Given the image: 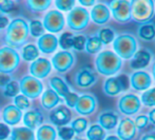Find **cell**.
Instances as JSON below:
<instances>
[{"instance_id": "5bb4252c", "label": "cell", "mask_w": 155, "mask_h": 140, "mask_svg": "<svg viewBox=\"0 0 155 140\" xmlns=\"http://www.w3.org/2000/svg\"><path fill=\"white\" fill-rule=\"evenodd\" d=\"M96 108H97V100H96L95 96L91 95V94H84V95L79 96L78 101L75 106L76 112L80 115H91L95 112Z\"/></svg>"}, {"instance_id": "74e56055", "label": "cell", "mask_w": 155, "mask_h": 140, "mask_svg": "<svg viewBox=\"0 0 155 140\" xmlns=\"http://www.w3.org/2000/svg\"><path fill=\"white\" fill-rule=\"evenodd\" d=\"M140 102L146 106H155V87L143 92V94L141 95Z\"/></svg>"}, {"instance_id": "cb8c5ba5", "label": "cell", "mask_w": 155, "mask_h": 140, "mask_svg": "<svg viewBox=\"0 0 155 140\" xmlns=\"http://www.w3.org/2000/svg\"><path fill=\"white\" fill-rule=\"evenodd\" d=\"M42 114L39 112L38 110H30L23 115V123H25V128L30 129V130H35L38 128L41 123H42Z\"/></svg>"}, {"instance_id": "2e32d148", "label": "cell", "mask_w": 155, "mask_h": 140, "mask_svg": "<svg viewBox=\"0 0 155 140\" xmlns=\"http://www.w3.org/2000/svg\"><path fill=\"white\" fill-rule=\"evenodd\" d=\"M130 85L136 91H147L152 84V78L145 71H136L130 77Z\"/></svg>"}, {"instance_id": "f907efd6", "label": "cell", "mask_w": 155, "mask_h": 140, "mask_svg": "<svg viewBox=\"0 0 155 140\" xmlns=\"http://www.w3.org/2000/svg\"><path fill=\"white\" fill-rule=\"evenodd\" d=\"M140 140H155V132H151L143 135Z\"/></svg>"}, {"instance_id": "7c38bea8", "label": "cell", "mask_w": 155, "mask_h": 140, "mask_svg": "<svg viewBox=\"0 0 155 140\" xmlns=\"http://www.w3.org/2000/svg\"><path fill=\"white\" fill-rule=\"evenodd\" d=\"M75 62V57L70 51H60L56 53L52 58L51 64L59 73L68 72Z\"/></svg>"}, {"instance_id": "db71d44e", "label": "cell", "mask_w": 155, "mask_h": 140, "mask_svg": "<svg viewBox=\"0 0 155 140\" xmlns=\"http://www.w3.org/2000/svg\"><path fill=\"white\" fill-rule=\"evenodd\" d=\"M104 140H120L117 136L115 135H111V136H108L107 138H104Z\"/></svg>"}, {"instance_id": "8fae6325", "label": "cell", "mask_w": 155, "mask_h": 140, "mask_svg": "<svg viewBox=\"0 0 155 140\" xmlns=\"http://www.w3.org/2000/svg\"><path fill=\"white\" fill-rule=\"evenodd\" d=\"M118 110L124 115H135L141 108V102L138 96L127 94L118 100Z\"/></svg>"}, {"instance_id": "3957f363", "label": "cell", "mask_w": 155, "mask_h": 140, "mask_svg": "<svg viewBox=\"0 0 155 140\" xmlns=\"http://www.w3.org/2000/svg\"><path fill=\"white\" fill-rule=\"evenodd\" d=\"M137 41L130 34H121L113 40L114 53L120 59H131L137 52Z\"/></svg>"}, {"instance_id": "6f0895ef", "label": "cell", "mask_w": 155, "mask_h": 140, "mask_svg": "<svg viewBox=\"0 0 155 140\" xmlns=\"http://www.w3.org/2000/svg\"><path fill=\"white\" fill-rule=\"evenodd\" d=\"M0 16H2V13L1 12H0Z\"/></svg>"}, {"instance_id": "d4e9b609", "label": "cell", "mask_w": 155, "mask_h": 140, "mask_svg": "<svg viewBox=\"0 0 155 140\" xmlns=\"http://www.w3.org/2000/svg\"><path fill=\"white\" fill-rule=\"evenodd\" d=\"M60 102V97L52 89H48L41 96V103L45 110H52Z\"/></svg>"}, {"instance_id": "f35d334b", "label": "cell", "mask_w": 155, "mask_h": 140, "mask_svg": "<svg viewBox=\"0 0 155 140\" xmlns=\"http://www.w3.org/2000/svg\"><path fill=\"white\" fill-rule=\"evenodd\" d=\"M20 92L19 90V83L15 80H12L11 82H8V84L4 86L3 94L5 97H16L18 95V93Z\"/></svg>"}, {"instance_id": "52a82bcc", "label": "cell", "mask_w": 155, "mask_h": 140, "mask_svg": "<svg viewBox=\"0 0 155 140\" xmlns=\"http://www.w3.org/2000/svg\"><path fill=\"white\" fill-rule=\"evenodd\" d=\"M108 8L113 15V18L119 23H127L132 20L131 2L127 0H113L109 2Z\"/></svg>"}, {"instance_id": "6da1fadb", "label": "cell", "mask_w": 155, "mask_h": 140, "mask_svg": "<svg viewBox=\"0 0 155 140\" xmlns=\"http://www.w3.org/2000/svg\"><path fill=\"white\" fill-rule=\"evenodd\" d=\"M29 24L23 18H15L8 23L4 41L8 47L19 49L23 47L29 36Z\"/></svg>"}, {"instance_id": "7dc6e473", "label": "cell", "mask_w": 155, "mask_h": 140, "mask_svg": "<svg viewBox=\"0 0 155 140\" xmlns=\"http://www.w3.org/2000/svg\"><path fill=\"white\" fill-rule=\"evenodd\" d=\"M10 134H11V131L8 125L0 122V140H5L10 136Z\"/></svg>"}, {"instance_id": "5b68a950", "label": "cell", "mask_w": 155, "mask_h": 140, "mask_svg": "<svg viewBox=\"0 0 155 140\" xmlns=\"http://www.w3.org/2000/svg\"><path fill=\"white\" fill-rule=\"evenodd\" d=\"M20 63V55L16 50L8 47H0V73L8 74L15 71Z\"/></svg>"}, {"instance_id": "816d5d0a", "label": "cell", "mask_w": 155, "mask_h": 140, "mask_svg": "<svg viewBox=\"0 0 155 140\" xmlns=\"http://www.w3.org/2000/svg\"><path fill=\"white\" fill-rule=\"evenodd\" d=\"M148 119H149V121L151 122L152 124L155 125V109H152V110L150 111L149 116H148Z\"/></svg>"}, {"instance_id": "83f0119b", "label": "cell", "mask_w": 155, "mask_h": 140, "mask_svg": "<svg viewBox=\"0 0 155 140\" xmlns=\"http://www.w3.org/2000/svg\"><path fill=\"white\" fill-rule=\"evenodd\" d=\"M11 140H35V134L25 126L15 128L11 131Z\"/></svg>"}, {"instance_id": "484cf974", "label": "cell", "mask_w": 155, "mask_h": 140, "mask_svg": "<svg viewBox=\"0 0 155 140\" xmlns=\"http://www.w3.org/2000/svg\"><path fill=\"white\" fill-rule=\"evenodd\" d=\"M50 85H51L52 90L57 94L59 97L64 98L68 94L70 93V87L69 85L65 83V81L62 78L58 77V76H54L50 79Z\"/></svg>"}, {"instance_id": "9f6ffc18", "label": "cell", "mask_w": 155, "mask_h": 140, "mask_svg": "<svg viewBox=\"0 0 155 140\" xmlns=\"http://www.w3.org/2000/svg\"><path fill=\"white\" fill-rule=\"evenodd\" d=\"M76 140H86V139H76Z\"/></svg>"}, {"instance_id": "60d3db41", "label": "cell", "mask_w": 155, "mask_h": 140, "mask_svg": "<svg viewBox=\"0 0 155 140\" xmlns=\"http://www.w3.org/2000/svg\"><path fill=\"white\" fill-rule=\"evenodd\" d=\"M87 42V37L84 35H76L73 38V44L72 47L76 51H84V47H86Z\"/></svg>"}, {"instance_id": "f6af8a7d", "label": "cell", "mask_w": 155, "mask_h": 140, "mask_svg": "<svg viewBox=\"0 0 155 140\" xmlns=\"http://www.w3.org/2000/svg\"><path fill=\"white\" fill-rule=\"evenodd\" d=\"M14 2L12 0H0V12L10 13L14 8Z\"/></svg>"}, {"instance_id": "bcb514c9", "label": "cell", "mask_w": 155, "mask_h": 140, "mask_svg": "<svg viewBox=\"0 0 155 140\" xmlns=\"http://www.w3.org/2000/svg\"><path fill=\"white\" fill-rule=\"evenodd\" d=\"M134 123H135L136 129H139V130H141V129H145L146 126L149 124V119H148V116H146V115L137 116L136 119H135V121H134Z\"/></svg>"}, {"instance_id": "d590c367", "label": "cell", "mask_w": 155, "mask_h": 140, "mask_svg": "<svg viewBox=\"0 0 155 140\" xmlns=\"http://www.w3.org/2000/svg\"><path fill=\"white\" fill-rule=\"evenodd\" d=\"M88 120L84 117H79V118H76L75 120H73L71 123V129L74 131V133L76 134H81L82 132L88 129Z\"/></svg>"}, {"instance_id": "4316f807", "label": "cell", "mask_w": 155, "mask_h": 140, "mask_svg": "<svg viewBox=\"0 0 155 140\" xmlns=\"http://www.w3.org/2000/svg\"><path fill=\"white\" fill-rule=\"evenodd\" d=\"M57 131L50 124H43L38 128L36 132V140H55Z\"/></svg>"}, {"instance_id": "4fadbf2b", "label": "cell", "mask_w": 155, "mask_h": 140, "mask_svg": "<svg viewBox=\"0 0 155 140\" xmlns=\"http://www.w3.org/2000/svg\"><path fill=\"white\" fill-rule=\"evenodd\" d=\"M52 71L51 61H49L45 58H37L35 61H33L30 65V73L31 76L37 78V79H43L48 77Z\"/></svg>"}, {"instance_id": "30bf717a", "label": "cell", "mask_w": 155, "mask_h": 140, "mask_svg": "<svg viewBox=\"0 0 155 140\" xmlns=\"http://www.w3.org/2000/svg\"><path fill=\"white\" fill-rule=\"evenodd\" d=\"M64 16L61 12L56 10H52L45 14L43 18L42 25L45 31L50 32V34L58 33L64 27Z\"/></svg>"}, {"instance_id": "ab89813d", "label": "cell", "mask_w": 155, "mask_h": 140, "mask_svg": "<svg viewBox=\"0 0 155 140\" xmlns=\"http://www.w3.org/2000/svg\"><path fill=\"white\" fill-rule=\"evenodd\" d=\"M56 8L59 10V12H71L75 5L74 0H56Z\"/></svg>"}, {"instance_id": "8d00e7d4", "label": "cell", "mask_w": 155, "mask_h": 140, "mask_svg": "<svg viewBox=\"0 0 155 140\" xmlns=\"http://www.w3.org/2000/svg\"><path fill=\"white\" fill-rule=\"evenodd\" d=\"M29 33L33 37H41L45 34V28L42 25V22L39 20H32L29 24Z\"/></svg>"}, {"instance_id": "11a10c76", "label": "cell", "mask_w": 155, "mask_h": 140, "mask_svg": "<svg viewBox=\"0 0 155 140\" xmlns=\"http://www.w3.org/2000/svg\"><path fill=\"white\" fill-rule=\"evenodd\" d=\"M152 75H153V78H154V80H155V62H154L153 67H152Z\"/></svg>"}, {"instance_id": "ffe728a7", "label": "cell", "mask_w": 155, "mask_h": 140, "mask_svg": "<svg viewBox=\"0 0 155 140\" xmlns=\"http://www.w3.org/2000/svg\"><path fill=\"white\" fill-rule=\"evenodd\" d=\"M110 16H111V13L110 10L108 8V6L101 3H98L96 5H94L90 13V17L93 20V22L100 25L108 22L109 19H110Z\"/></svg>"}, {"instance_id": "603a6c76", "label": "cell", "mask_w": 155, "mask_h": 140, "mask_svg": "<svg viewBox=\"0 0 155 140\" xmlns=\"http://www.w3.org/2000/svg\"><path fill=\"white\" fill-rule=\"evenodd\" d=\"M98 124L106 130H113L118 124V116L112 111L102 112L98 117Z\"/></svg>"}, {"instance_id": "e575fe53", "label": "cell", "mask_w": 155, "mask_h": 140, "mask_svg": "<svg viewBox=\"0 0 155 140\" xmlns=\"http://www.w3.org/2000/svg\"><path fill=\"white\" fill-rule=\"evenodd\" d=\"M73 38L74 35L70 32H64L61 34V36L58 38V44L60 47L63 49V51H69L72 49V44H73Z\"/></svg>"}, {"instance_id": "1f68e13d", "label": "cell", "mask_w": 155, "mask_h": 140, "mask_svg": "<svg viewBox=\"0 0 155 140\" xmlns=\"http://www.w3.org/2000/svg\"><path fill=\"white\" fill-rule=\"evenodd\" d=\"M101 47H102V43L97 36H91V37H89V38H87L84 50H86L88 54L98 53V52L101 50Z\"/></svg>"}, {"instance_id": "681fc988", "label": "cell", "mask_w": 155, "mask_h": 140, "mask_svg": "<svg viewBox=\"0 0 155 140\" xmlns=\"http://www.w3.org/2000/svg\"><path fill=\"white\" fill-rule=\"evenodd\" d=\"M8 23H10V21H8V17H5V16H0V30H2V28H6L8 25Z\"/></svg>"}, {"instance_id": "7bdbcfd3", "label": "cell", "mask_w": 155, "mask_h": 140, "mask_svg": "<svg viewBox=\"0 0 155 140\" xmlns=\"http://www.w3.org/2000/svg\"><path fill=\"white\" fill-rule=\"evenodd\" d=\"M14 103L15 106L18 108L20 111L27 110V109L30 108V100L23 95H17L14 98Z\"/></svg>"}, {"instance_id": "d6a6232c", "label": "cell", "mask_w": 155, "mask_h": 140, "mask_svg": "<svg viewBox=\"0 0 155 140\" xmlns=\"http://www.w3.org/2000/svg\"><path fill=\"white\" fill-rule=\"evenodd\" d=\"M51 3V0H29L27 1V6L32 12H43L49 8Z\"/></svg>"}, {"instance_id": "ac0fdd59", "label": "cell", "mask_w": 155, "mask_h": 140, "mask_svg": "<svg viewBox=\"0 0 155 140\" xmlns=\"http://www.w3.org/2000/svg\"><path fill=\"white\" fill-rule=\"evenodd\" d=\"M58 47V38L53 34H43L37 41V47L43 54H52Z\"/></svg>"}, {"instance_id": "d6986e66", "label": "cell", "mask_w": 155, "mask_h": 140, "mask_svg": "<svg viewBox=\"0 0 155 140\" xmlns=\"http://www.w3.org/2000/svg\"><path fill=\"white\" fill-rule=\"evenodd\" d=\"M96 77L95 73L89 67H82L81 70L77 72L75 76V82L79 87H90L96 82Z\"/></svg>"}, {"instance_id": "b9f144b4", "label": "cell", "mask_w": 155, "mask_h": 140, "mask_svg": "<svg viewBox=\"0 0 155 140\" xmlns=\"http://www.w3.org/2000/svg\"><path fill=\"white\" fill-rule=\"evenodd\" d=\"M57 132L58 136L61 140H71L75 135V133L71 129V126H60Z\"/></svg>"}, {"instance_id": "8992f818", "label": "cell", "mask_w": 155, "mask_h": 140, "mask_svg": "<svg viewBox=\"0 0 155 140\" xmlns=\"http://www.w3.org/2000/svg\"><path fill=\"white\" fill-rule=\"evenodd\" d=\"M90 13L82 6H74L67 17L68 27L73 31H82L89 24Z\"/></svg>"}, {"instance_id": "ee69618b", "label": "cell", "mask_w": 155, "mask_h": 140, "mask_svg": "<svg viewBox=\"0 0 155 140\" xmlns=\"http://www.w3.org/2000/svg\"><path fill=\"white\" fill-rule=\"evenodd\" d=\"M78 98H79V96H78L77 94L73 93V92H70L64 97V101H65L67 106H69V108H75L76 103H77V101H78Z\"/></svg>"}, {"instance_id": "f5cc1de1", "label": "cell", "mask_w": 155, "mask_h": 140, "mask_svg": "<svg viewBox=\"0 0 155 140\" xmlns=\"http://www.w3.org/2000/svg\"><path fill=\"white\" fill-rule=\"evenodd\" d=\"M79 3L84 6H92L95 4L94 0H79Z\"/></svg>"}, {"instance_id": "e0dca14e", "label": "cell", "mask_w": 155, "mask_h": 140, "mask_svg": "<svg viewBox=\"0 0 155 140\" xmlns=\"http://www.w3.org/2000/svg\"><path fill=\"white\" fill-rule=\"evenodd\" d=\"M72 119V113L70 111V109L65 106H57L56 109H54L50 114V120L52 123H54L55 125L64 126L65 124H68Z\"/></svg>"}, {"instance_id": "f546056e", "label": "cell", "mask_w": 155, "mask_h": 140, "mask_svg": "<svg viewBox=\"0 0 155 140\" xmlns=\"http://www.w3.org/2000/svg\"><path fill=\"white\" fill-rule=\"evenodd\" d=\"M87 138L89 140H104L106 131L99 124H92L87 131Z\"/></svg>"}, {"instance_id": "4dcf8cb0", "label": "cell", "mask_w": 155, "mask_h": 140, "mask_svg": "<svg viewBox=\"0 0 155 140\" xmlns=\"http://www.w3.org/2000/svg\"><path fill=\"white\" fill-rule=\"evenodd\" d=\"M23 60L25 61H35L39 58V50L35 44H27L23 47L22 54H21Z\"/></svg>"}, {"instance_id": "f1b7e54d", "label": "cell", "mask_w": 155, "mask_h": 140, "mask_svg": "<svg viewBox=\"0 0 155 140\" xmlns=\"http://www.w3.org/2000/svg\"><path fill=\"white\" fill-rule=\"evenodd\" d=\"M137 34L143 40L151 41L155 38V24L151 22L140 24L137 30Z\"/></svg>"}, {"instance_id": "277c9868", "label": "cell", "mask_w": 155, "mask_h": 140, "mask_svg": "<svg viewBox=\"0 0 155 140\" xmlns=\"http://www.w3.org/2000/svg\"><path fill=\"white\" fill-rule=\"evenodd\" d=\"M132 19L137 23H148L154 16L155 3L152 0H136L131 2Z\"/></svg>"}, {"instance_id": "c3c4849f", "label": "cell", "mask_w": 155, "mask_h": 140, "mask_svg": "<svg viewBox=\"0 0 155 140\" xmlns=\"http://www.w3.org/2000/svg\"><path fill=\"white\" fill-rule=\"evenodd\" d=\"M11 76L8 74H3L0 73V87H4L8 82H11Z\"/></svg>"}, {"instance_id": "7a4b0ae2", "label": "cell", "mask_w": 155, "mask_h": 140, "mask_svg": "<svg viewBox=\"0 0 155 140\" xmlns=\"http://www.w3.org/2000/svg\"><path fill=\"white\" fill-rule=\"evenodd\" d=\"M95 67L97 72L101 75L112 76L120 71L123 67V60L114 52L104 51L96 57Z\"/></svg>"}, {"instance_id": "836d02e7", "label": "cell", "mask_w": 155, "mask_h": 140, "mask_svg": "<svg viewBox=\"0 0 155 140\" xmlns=\"http://www.w3.org/2000/svg\"><path fill=\"white\" fill-rule=\"evenodd\" d=\"M97 37L101 41L102 44H109V43L113 42V40L115 39V33L113 31V28H104L99 31Z\"/></svg>"}, {"instance_id": "9c48e42d", "label": "cell", "mask_w": 155, "mask_h": 140, "mask_svg": "<svg viewBox=\"0 0 155 140\" xmlns=\"http://www.w3.org/2000/svg\"><path fill=\"white\" fill-rule=\"evenodd\" d=\"M130 81L126 75H120L117 77H111L107 79L104 83V92L107 96L114 97L121 92L128 90Z\"/></svg>"}, {"instance_id": "44dd1931", "label": "cell", "mask_w": 155, "mask_h": 140, "mask_svg": "<svg viewBox=\"0 0 155 140\" xmlns=\"http://www.w3.org/2000/svg\"><path fill=\"white\" fill-rule=\"evenodd\" d=\"M22 116V111H20L18 108L12 106V104L6 106L2 111V119L6 125H15V124L19 123Z\"/></svg>"}, {"instance_id": "ba28073f", "label": "cell", "mask_w": 155, "mask_h": 140, "mask_svg": "<svg viewBox=\"0 0 155 140\" xmlns=\"http://www.w3.org/2000/svg\"><path fill=\"white\" fill-rule=\"evenodd\" d=\"M19 90L28 99H35L42 94L43 84L40 80L33 76H25L19 81Z\"/></svg>"}, {"instance_id": "7402d4cb", "label": "cell", "mask_w": 155, "mask_h": 140, "mask_svg": "<svg viewBox=\"0 0 155 140\" xmlns=\"http://www.w3.org/2000/svg\"><path fill=\"white\" fill-rule=\"evenodd\" d=\"M152 59V53L149 50H140L136 52L133 56L132 61H131V67L134 70H140L146 67Z\"/></svg>"}, {"instance_id": "9a60e30c", "label": "cell", "mask_w": 155, "mask_h": 140, "mask_svg": "<svg viewBox=\"0 0 155 140\" xmlns=\"http://www.w3.org/2000/svg\"><path fill=\"white\" fill-rule=\"evenodd\" d=\"M136 133L137 129L131 118H124L117 124V137L120 140H133Z\"/></svg>"}]
</instances>
